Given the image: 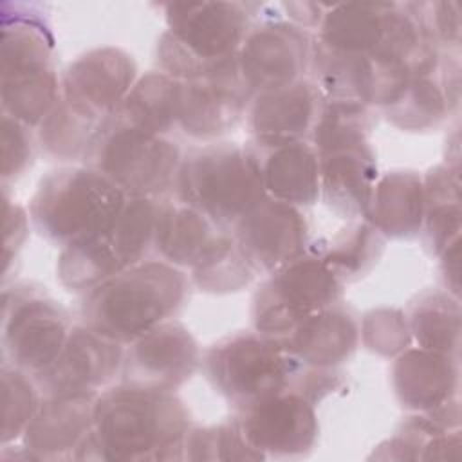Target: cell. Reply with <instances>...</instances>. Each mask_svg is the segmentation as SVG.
Returning a JSON list of instances; mask_svg holds the SVG:
<instances>
[{
	"label": "cell",
	"mask_w": 462,
	"mask_h": 462,
	"mask_svg": "<svg viewBox=\"0 0 462 462\" xmlns=\"http://www.w3.org/2000/svg\"><path fill=\"white\" fill-rule=\"evenodd\" d=\"M189 411L175 392L119 383L96 395L90 433L72 460H182Z\"/></svg>",
	"instance_id": "6da1fadb"
},
{
	"label": "cell",
	"mask_w": 462,
	"mask_h": 462,
	"mask_svg": "<svg viewBox=\"0 0 462 462\" xmlns=\"http://www.w3.org/2000/svg\"><path fill=\"white\" fill-rule=\"evenodd\" d=\"M188 289L182 269L164 260H144L85 294L83 323L126 346L171 319L184 305Z\"/></svg>",
	"instance_id": "7a4b0ae2"
},
{
	"label": "cell",
	"mask_w": 462,
	"mask_h": 462,
	"mask_svg": "<svg viewBox=\"0 0 462 462\" xmlns=\"http://www.w3.org/2000/svg\"><path fill=\"white\" fill-rule=\"evenodd\" d=\"M166 31L157 43L161 72L189 81L235 67L236 52L251 27V11L242 2H170Z\"/></svg>",
	"instance_id": "3957f363"
},
{
	"label": "cell",
	"mask_w": 462,
	"mask_h": 462,
	"mask_svg": "<svg viewBox=\"0 0 462 462\" xmlns=\"http://www.w3.org/2000/svg\"><path fill=\"white\" fill-rule=\"evenodd\" d=\"M175 199L229 229L267 195L251 148L213 143L186 153L173 184Z\"/></svg>",
	"instance_id": "277c9868"
},
{
	"label": "cell",
	"mask_w": 462,
	"mask_h": 462,
	"mask_svg": "<svg viewBox=\"0 0 462 462\" xmlns=\"http://www.w3.org/2000/svg\"><path fill=\"white\" fill-rule=\"evenodd\" d=\"M126 195L92 166H61L45 175L31 199L29 217L49 242L65 245L112 224Z\"/></svg>",
	"instance_id": "5b68a950"
},
{
	"label": "cell",
	"mask_w": 462,
	"mask_h": 462,
	"mask_svg": "<svg viewBox=\"0 0 462 462\" xmlns=\"http://www.w3.org/2000/svg\"><path fill=\"white\" fill-rule=\"evenodd\" d=\"M211 386L236 410L289 388L301 365L285 345L262 332H236L211 345L204 356Z\"/></svg>",
	"instance_id": "8992f818"
},
{
	"label": "cell",
	"mask_w": 462,
	"mask_h": 462,
	"mask_svg": "<svg viewBox=\"0 0 462 462\" xmlns=\"http://www.w3.org/2000/svg\"><path fill=\"white\" fill-rule=\"evenodd\" d=\"M87 159L88 166L108 177L126 197L159 199L173 188L182 153L166 135L134 128L108 116Z\"/></svg>",
	"instance_id": "52a82bcc"
},
{
	"label": "cell",
	"mask_w": 462,
	"mask_h": 462,
	"mask_svg": "<svg viewBox=\"0 0 462 462\" xmlns=\"http://www.w3.org/2000/svg\"><path fill=\"white\" fill-rule=\"evenodd\" d=\"M343 282L325 263L321 251H305L269 273L253 296L256 332L285 337L305 318L341 301Z\"/></svg>",
	"instance_id": "ba28073f"
},
{
	"label": "cell",
	"mask_w": 462,
	"mask_h": 462,
	"mask_svg": "<svg viewBox=\"0 0 462 462\" xmlns=\"http://www.w3.org/2000/svg\"><path fill=\"white\" fill-rule=\"evenodd\" d=\"M72 325L67 310L42 287L13 283L2 296L4 361L34 375L60 354Z\"/></svg>",
	"instance_id": "9c48e42d"
},
{
	"label": "cell",
	"mask_w": 462,
	"mask_h": 462,
	"mask_svg": "<svg viewBox=\"0 0 462 462\" xmlns=\"http://www.w3.org/2000/svg\"><path fill=\"white\" fill-rule=\"evenodd\" d=\"M236 411L245 440L265 458H298L316 446L319 424L314 402L291 386Z\"/></svg>",
	"instance_id": "30bf717a"
},
{
	"label": "cell",
	"mask_w": 462,
	"mask_h": 462,
	"mask_svg": "<svg viewBox=\"0 0 462 462\" xmlns=\"http://www.w3.org/2000/svg\"><path fill=\"white\" fill-rule=\"evenodd\" d=\"M312 40L307 29L283 20H262L249 27L238 52V70L253 96L305 78Z\"/></svg>",
	"instance_id": "8fae6325"
},
{
	"label": "cell",
	"mask_w": 462,
	"mask_h": 462,
	"mask_svg": "<svg viewBox=\"0 0 462 462\" xmlns=\"http://www.w3.org/2000/svg\"><path fill=\"white\" fill-rule=\"evenodd\" d=\"M125 345L88 325H72L54 361L34 374L43 397L97 395L121 374Z\"/></svg>",
	"instance_id": "7c38bea8"
},
{
	"label": "cell",
	"mask_w": 462,
	"mask_h": 462,
	"mask_svg": "<svg viewBox=\"0 0 462 462\" xmlns=\"http://www.w3.org/2000/svg\"><path fill=\"white\" fill-rule=\"evenodd\" d=\"M200 365V350L191 332L168 319L125 346L121 383L175 392Z\"/></svg>",
	"instance_id": "4fadbf2b"
},
{
	"label": "cell",
	"mask_w": 462,
	"mask_h": 462,
	"mask_svg": "<svg viewBox=\"0 0 462 462\" xmlns=\"http://www.w3.org/2000/svg\"><path fill=\"white\" fill-rule=\"evenodd\" d=\"M231 235L253 271L269 274L307 251L309 220L300 206L265 197Z\"/></svg>",
	"instance_id": "5bb4252c"
},
{
	"label": "cell",
	"mask_w": 462,
	"mask_h": 462,
	"mask_svg": "<svg viewBox=\"0 0 462 462\" xmlns=\"http://www.w3.org/2000/svg\"><path fill=\"white\" fill-rule=\"evenodd\" d=\"M134 58L119 47H96L67 65L61 97L78 110L105 121L137 81Z\"/></svg>",
	"instance_id": "9a60e30c"
},
{
	"label": "cell",
	"mask_w": 462,
	"mask_h": 462,
	"mask_svg": "<svg viewBox=\"0 0 462 462\" xmlns=\"http://www.w3.org/2000/svg\"><path fill=\"white\" fill-rule=\"evenodd\" d=\"M251 99L238 63L213 76L180 81L177 126L199 141L218 139L242 121Z\"/></svg>",
	"instance_id": "2e32d148"
},
{
	"label": "cell",
	"mask_w": 462,
	"mask_h": 462,
	"mask_svg": "<svg viewBox=\"0 0 462 462\" xmlns=\"http://www.w3.org/2000/svg\"><path fill=\"white\" fill-rule=\"evenodd\" d=\"M96 395L43 397L22 435L31 460H72L92 430Z\"/></svg>",
	"instance_id": "e0dca14e"
},
{
	"label": "cell",
	"mask_w": 462,
	"mask_h": 462,
	"mask_svg": "<svg viewBox=\"0 0 462 462\" xmlns=\"http://www.w3.org/2000/svg\"><path fill=\"white\" fill-rule=\"evenodd\" d=\"M321 101L319 88L307 78L254 94L245 114L254 141H305Z\"/></svg>",
	"instance_id": "ac0fdd59"
},
{
	"label": "cell",
	"mask_w": 462,
	"mask_h": 462,
	"mask_svg": "<svg viewBox=\"0 0 462 462\" xmlns=\"http://www.w3.org/2000/svg\"><path fill=\"white\" fill-rule=\"evenodd\" d=\"M265 195L294 206L319 199V157L307 141H254Z\"/></svg>",
	"instance_id": "d6986e66"
},
{
	"label": "cell",
	"mask_w": 462,
	"mask_h": 462,
	"mask_svg": "<svg viewBox=\"0 0 462 462\" xmlns=\"http://www.w3.org/2000/svg\"><path fill=\"white\" fill-rule=\"evenodd\" d=\"M280 341L301 366L336 370L354 356L359 323L345 305L336 303L305 318Z\"/></svg>",
	"instance_id": "ffe728a7"
},
{
	"label": "cell",
	"mask_w": 462,
	"mask_h": 462,
	"mask_svg": "<svg viewBox=\"0 0 462 462\" xmlns=\"http://www.w3.org/2000/svg\"><path fill=\"white\" fill-rule=\"evenodd\" d=\"M392 388L402 408L413 413L431 411L457 397L458 359L408 346L393 359Z\"/></svg>",
	"instance_id": "44dd1931"
},
{
	"label": "cell",
	"mask_w": 462,
	"mask_h": 462,
	"mask_svg": "<svg viewBox=\"0 0 462 462\" xmlns=\"http://www.w3.org/2000/svg\"><path fill=\"white\" fill-rule=\"evenodd\" d=\"M227 231L179 199L157 200L153 251L170 265L195 269Z\"/></svg>",
	"instance_id": "7402d4cb"
},
{
	"label": "cell",
	"mask_w": 462,
	"mask_h": 462,
	"mask_svg": "<svg viewBox=\"0 0 462 462\" xmlns=\"http://www.w3.org/2000/svg\"><path fill=\"white\" fill-rule=\"evenodd\" d=\"M319 157V195L341 218H366L374 184L379 177L370 144L328 152Z\"/></svg>",
	"instance_id": "603a6c76"
},
{
	"label": "cell",
	"mask_w": 462,
	"mask_h": 462,
	"mask_svg": "<svg viewBox=\"0 0 462 462\" xmlns=\"http://www.w3.org/2000/svg\"><path fill=\"white\" fill-rule=\"evenodd\" d=\"M366 220L384 238H415L424 222L422 177L411 170H395L377 177Z\"/></svg>",
	"instance_id": "cb8c5ba5"
},
{
	"label": "cell",
	"mask_w": 462,
	"mask_h": 462,
	"mask_svg": "<svg viewBox=\"0 0 462 462\" xmlns=\"http://www.w3.org/2000/svg\"><path fill=\"white\" fill-rule=\"evenodd\" d=\"M126 267L108 227H105L94 235L65 244L58 256L56 273L65 289L87 294Z\"/></svg>",
	"instance_id": "d4e9b609"
},
{
	"label": "cell",
	"mask_w": 462,
	"mask_h": 462,
	"mask_svg": "<svg viewBox=\"0 0 462 462\" xmlns=\"http://www.w3.org/2000/svg\"><path fill=\"white\" fill-rule=\"evenodd\" d=\"M309 70L325 99L372 106L374 67L366 54L336 51L316 40L310 49Z\"/></svg>",
	"instance_id": "484cf974"
},
{
	"label": "cell",
	"mask_w": 462,
	"mask_h": 462,
	"mask_svg": "<svg viewBox=\"0 0 462 462\" xmlns=\"http://www.w3.org/2000/svg\"><path fill=\"white\" fill-rule=\"evenodd\" d=\"M179 94V79L153 70L137 78L123 103L110 116L134 128L166 135L177 126Z\"/></svg>",
	"instance_id": "4316f807"
},
{
	"label": "cell",
	"mask_w": 462,
	"mask_h": 462,
	"mask_svg": "<svg viewBox=\"0 0 462 462\" xmlns=\"http://www.w3.org/2000/svg\"><path fill=\"white\" fill-rule=\"evenodd\" d=\"M390 2H348L327 5L318 25V42L356 54H370L384 31Z\"/></svg>",
	"instance_id": "83f0119b"
},
{
	"label": "cell",
	"mask_w": 462,
	"mask_h": 462,
	"mask_svg": "<svg viewBox=\"0 0 462 462\" xmlns=\"http://www.w3.org/2000/svg\"><path fill=\"white\" fill-rule=\"evenodd\" d=\"M458 168L439 164L422 179L424 186V222L422 231L433 254H440L460 238V177Z\"/></svg>",
	"instance_id": "f1b7e54d"
},
{
	"label": "cell",
	"mask_w": 462,
	"mask_h": 462,
	"mask_svg": "<svg viewBox=\"0 0 462 462\" xmlns=\"http://www.w3.org/2000/svg\"><path fill=\"white\" fill-rule=\"evenodd\" d=\"M460 298L448 291L422 292L406 316L411 339L426 350L458 359Z\"/></svg>",
	"instance_id": "f546056e"
},
{
	"label": "cell",
	"mask_w": 462,
	"mask_h": 462,
	"mask_svg": "<svg viewBox=\"0 0 462 462\" xmlns=\"http://www.w3.org/2000/svg\"><path fill=\"white\" fill-rule=\"evenodd\" d=\"M372 128L374 116L370 105L323 97L310 130V143L316 153L323 155L366 144Z\"/></svg>",
	"instance_id": "4dcf8cb0"
},
{
	"label": "cell",
	"mask_w": 462,
	"mask_h": 462,
	"mask_svg": "<svg viewBox=\"0 0 462 462\" xmlns=\"http://www.w3.org/2000/svg\"><path fill=\"white\" fill-rule=\"evenodd\" d=\"M101 123L61 97L38 125V143L56 161L87 159Z\"/></svg>",
	"instance_id": "1f68e13d"
},
{
	"label": "cell",
	"mask_w": 462,
	"mask_h": 462,
	"mask_svg": "<svg viewBox=\"0 0 462 462\" xmlns=\"http://www.w3.org/2000/svg\"><path fill=\"white\" fill-rule=\"evenodd\" d=\"M2 114L29 128L38 126L61 99V79L54 69L2 78Z\"/></svg>",
	"instance_id": "d6a6232c"
},
{
	"label": "cell",
	"mask_w": 462,
	"mask_h": 462,
	"mask_svg": "<svg viewBox=\"0 0 462 462\" xmlns=\"http://www.w3.org/2000/svg\"><path fill=\"white\" fill-rule=\"evenodd\" d=\"M384 236L366 220H350L321 251L325 263L341 282L365 276L381 258Z\"/></svg>",
	"instance_id": "836d02e7"
},
{
	"label": "cell",
	"mask_w": 462,
	"mask_h": 462,
	"mask_svg": "<svg viewBox=\"0 0 462 462\" xmlns=\"http://www.w3.org/2000/svg\"><path fill=\"white\" fill-rule=\"evenodd\" d=\"M388 123L408 132L437 128L449 114L448 101L433 76H420L410 81L404 92L383 108Z\"/></svg>",
	"instance_id": "e575fe53"
},
{
	"label": "cell",
	"mask_w": 462,
	"mask_h": 462,
	"mask_svg": "<svg viewBox=\"0 0 462 462\" xmlns=\"http://www.w3.org/2000/svg\"><path fill=\"white\" fill-rule=\"evenodd\" d=\"M265 457L251 448L236 419L211 426H191L182 440V460H263Z\"/></svg>",
	"instance_id": "d590c367"
},
{
	"label": "cell",
	"mask_w": 462,
	"mask_h": 462,
	"mask_svg": "<svg viewBox=\"0 0 462 462\" xmlns=\"http://www.w3.org/2000/svg\"><path fill=\"white\" fill-rule=\"evenodd\" d=\"M253 267L238 249L231 231H227L215 249L191 269L193 283L211 294H229L242 291L254 278Z\"/></svg>",
	"instance_id": "8d00e7d4"
},
{
	"label": "cell",
	"mask_w": 462,
	"mask_h": 462,
	"mask_svg": "<svg viewBox=\"0 0 462 462\" xmlns=\"http://www.w3.org/2000/svg\"><path fill=\"white\" fill-rule=\"evenodd\" d=\"M34 377L9 363L2 365V446L22 439L42 404Z\"/></svg>",
	"instance_id": "74e56055"
},
{
	"label": "cell",
	"mask_w": 462,
	"mask_h": 462,
	"mask_svg": "<svg viewBox=\"0 0 462 462\" xmlns=\"http://www.w3.org/2000/svg\"><path fill=\"white\" fill-rule=\"evenodd\" d=\"M363 345L383 357H395L411 343L406 314L399 309H374L363 316L359 328Z\"/></svg>",
	"instance_id": "f35d334b"
},
{
	"label": "cell",
	"mask_w": 462,
	"mask_h": 462,
	"mask_svg": "<svg viewBox=\"0 0 462 462\" xmlns=\"http://www.w3.org/2000/svg\"><path fill=\"white\" fill-rule=\"evenodd\" d=\"M34 161V139L31 128L2 114V180H16Z\"/></svg>",
	"instance_id": "ab89813d"
},
{
	"label": "cell",
	"mask_w": 462,
	"mask_h": 462,
	"mask_svg": "<svg viewBox=\"0 0 462 462\" xmlns=\"http://www.w3.org/2000/svg\"><path fill=\"white\" fill-rule=\"evenodd\" d=\"M422 14L435 42L458 49L460 45V4L455 0L422 2Z\"/></svg>",
	"instance_id": "60d3db41"
},
{
	"label": "cell",
	"mask_w": 462,
	"mask_h": 462,
	"mask_svg": "<svg viewBox=\"0 0 462 462\" xmlns=\"http://www.w3.org/2000/svg\"><path fill=\"white\" fill-rule=\"evenodd\" d=\"M4 202H5V206H4V209H5V220H4V229H5V236H4V260H5V267H7L9 262L14 260L16 251L22 247V244H23V240L27 236L29 220H27V213L18 204H13L9 200L7 189H4Z\"/></svg>",
	"instance_id": "b9f144b4"
},
{
	"label": "cell",
	"mask_w": 462,
	"mask_h": 462,
	"mask_svg": "<svg viewBox=\"0 0 462 462\" xmlns=\"http://www.w3.org/2000/svg\"><path fill=\"white\" fill-rule=\"evenodd\" d=\"M440 274L446 291L460 298V238L448 245L440 254Z\"/></svg>",
	"instance_id": "7bdbcfd3"
},
{
	"label": "cell",
	"mask_w": 462,
	"mask_h": 462,
	"mask_svg": "<svg viewBox=\"0 0 462 462\" xmlns=\"http://www.w3.org/2000/svg\"><path fill=\"white\" fill-rule=\"evenodd\" d=\"M328 4H314V2H289L283 4L287 9L289 22L296 23L298 27H318Z\"/></svg>",
	"instance_id": "ee69618b"
}]
</instances>
